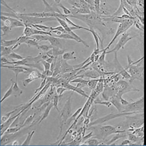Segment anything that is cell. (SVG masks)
I'll return each mask as SVG.
<instances>
[{
    "label": "cell",
    "mask_w": 146,
    "mask_h": 146,
    "mask_svg": "<svg viewBox=\"0 0 146 146\" xmlns=\"http://www.w3.org/2000/svg\"><path fill=\"white\" fill-rule=\"evenodd\" d=\"M35 133V130L32 131L31 132H29L28 133L26 139L21 145L23 146H29L30 143H31L32 138L33 136L34 135Z\"/></svg>",
    "instance_id": "cell-30"
},
{
    "label": "cell",
    "mask_w": 146,
    "mask_h": 146,
    "mask_svg": "<svg viewBox=\"0 0 146 146\" xmlns=\"http://www.w3.org/2000/svg\"><path fill=\"white\" fill-rule=\"evenodd\" d=\"M9 19L10 20V27L11 28V29H13L14 28L17 27H25V25L23 23V21L21 20L18 19L17 18H12L9 17Z\"/></svg>",
    "instance_id": "cell-18"
},
{
    "label": "cell",
    "mask_w": 146,
    "mask_h": 146,
    "mask_svg": "<svg viewBox=\"0 0 146 146\" xmlns=\"http://www.w3.org/2000/svg\"><path fill=\"white\" fill-rule=\"evenodd\" d=\"M113 22L119 23V26L117 28V31L115 32V35H114V37L112 38L109 44L107 47H106V50H107L110 48L111 46L113 44L114 41L117 39L119 36L123 34L124 33L126 32V31L133 26L134 24L135 21L131 19H119L117 17H115L113 20Z\"/></svg>",
    "instance_id": "cell-5"
},
{
    "label": "cell",
    "mask_w": 146,
    "mask_h": 146,
    "mask_svg": "<svg viewBox=\"0 0 146 146\" xmlns=\"http://www.w3.org/2000/svg\"><path fill=\"white\" fill-rule=\"evenodd\" d=\"M0 29H1V30L3 32V34L1 35V36L7 35L12 30L9 26H5V25L3 26H1Z\"/></svg>",
    "instance_id": "cell-41"
},
{
    "label": "cell",
    "mask_w": 146,
    "mask_h": 146,
    "mask_svg": "<svg viewBox=\"0 0 146 146\" xmlns=\"http://www.w3.org/2000/svg\"><path fill=\"white\" fill-rule=\"evenodd\" d=\"M30 27H32L36 29L40 30V31H45V32H50V29H51V27H48V26H46V25H41V24L33 25Z\"/></svg>",
    "instance_id": "cell-34"
},
{
    "label": "cell",
    "mask_w": 146,
    "mask_h": 146,
    "mask_svg": "<svg viewBox=\"0 0 146 146\" xmlns=\"http://www.w3.org/2000/svg\"><path fill=\"white\" fill-rule=\"evenodd\" d=\"M65 2L72 5L73 7L77 8H81L83 7L89 6V5L84 0H64Z\"/></svg>",
    "instance_id": "cell-17"
},
{
    "label": "cell",
    "mask_w": 146,
    "mask_h": 146,
    "mask_svg": "<svg viewBox=\"0 0 146 146\" xmlns=\"http://www.w3.org/2000/svg\"><path fill=\"white\" fill-rule=\"evenodd\" d=\"M13 46L11 47H5L1 45L0 49H1V56H7L13 52Z\"/></svg>",
    "instance_id": "cell-21"
},
{
    "label": "cell",
    "mask_w": 146,
    "mask_h": 146,
    "mask_svg": "<svg viewBox=\"0 0 146 146\" xmlns=\"http://www.w3.org/2000/svg\"><path fill=\"white\" fill-rule=\"evenodd\" d=\"M30 38V37H27L26 36L21 35L19 37V40L18 41V42H17V43L15 45L13 46V50H14L15 49H16L17 48H18V47L20 46L21 44H23V43H25V42H26L28 39H29Z\"/></svg>",
    "instance_id": "cell-35"
},
{
    "label": "cell",
    "mask_w": 146,
    "mask_h": 146,
    "mask_svg": "<svg viewBox=\"0 0 146 146\" xmlns=\"http://www.w3.org/2000/svg\"><path fill=\"white\" fill-rule=\"evenodd\" d=\"M57 5L58 7H60V8L62 9L64 15L68 16V15H70L71 14L72 12H71L70 9L67 8V7H66L61 3L57 4Z\"/></svg>",
    "instance_id": "cell-43"
},
{
    "label": "cell",
    "mask_w": 146,
    "mask_h": 146,
    "mask_svg": "<svg viewBox=\"0 0 146 146\" xmlns=\"http://www.w3.org/2000/svg\"><path fill=\"white\" fill-rule=\"evenodd\" d=\"M144 96L136 101L129 102L123 107L122 112H144Z\"/></svg>",
    "instance_id": "cell-9"
},
{
    "label": "cell",
    "mask_w": 146,
    "mask_h": 146,
    "mask_svg": "<svg viewBox=\"0 0 146 146\" xmlns=\"http://www.w3.org/2000/svg\"><path fill=\"white\" fill-rule=\"evenodd\" d=\"M56 88L55 86L51 84L50 88V90L48 91V92L42 98L37 100L38 102L36 101V102H35V104H33L31 107L32 109H38L42 105L52 101L53 96L56 93Z\"/></svg>",
    "instance_id": "cell-10"
},
{
    "label": "cell",
    "mask_w": 146,
    "mask_h": 146,
    "mask_svg": "<svg viewBox=\"0 0 146 146\" xmlns=\"http://www.w3.org/2000/svg\"><path fill=\"white\" fill-rule=\"evenodd\" d=\"M86 130H91L93 132V137L97 138L104 141L106 140L108 136L113 134H115L120 133H125L126 131L119 130L117 127L111 125H104L102 126L100 124L93 125L88 127L86 128Z\"/></svg>",
    "instance_id": "cell-4"
},
{
    "label": "cell",
    "mask_w": 146,
    "mask_h": 146,
    "mask_svg": "<svg viewBox=\"0 0 146 146\" xmlns=\"http://www.w3.org/2000/svg\"><path fill=\"white\" fill-rule=\"evenodd\" d=\"M101 0H95L94 7L96 13L100 15L101 13Z\"/></svg>",
    "instance_id": "cell-42"
},
{
    "label": "cell",
    "mask_w": 146,
    "mask_h": 146,
    "mask_svg": "<svg viewBox=\"0 0 146 146\" xmlns=\"http://www.w3.org/2000/svg\"><path fill=\"white\" fill-rule=\"evenodd\" d=\"M25 44H26L28 47H35L37 49H38V47L40 45L39 42L35 40V39L31 38V37L25 42Z\"/></svg>",
    "instance_id": "cell-32"
},
{
    "label": "cell",
    "mask_w": 146,
    "mask_h": 146,
    "mask_svg": "<svg viewBox=\"0 0 146 146\" xmlns=\"http://www.w3.org/2000/svg\"><path fill=\"white\" fill-rule=\"evenodd\" d=\"M74 51H72V52H67L64 53L62 55V58L63 60L65 61H68L70 60H76L77 57L75 56Z\"/></svg>",
    "instance_id": "cell-27"
},
{
    "label": "cell",
    "mask_w": 146,
    "mask_h": 146,
    "mask_svg": "<svg viewBox=\"0 0 146 146\" xmlns=\"http://www.w3.org/2000/svg\"><path fill=\"white\" fill-rule=\"evenodd\" d=\"M7 57L8 59H11L12 60H13V59L21 60H23V59L25 58L22 56L20 55V54H17L16 52H14V51H13L9 55L7 56Z\"/></svg>",
    "instance_id": "cell-38"
},
{
    "label": "cell",
    "mask_w": 146,
    "mask_h": 146,
    "mask_svg": "<svg viewBox=\"0 0 146 146\" xmlns=\"http://www.w3.org/2000/svg\"><path fill=\"white\" fill-rule=\"evenodd\" d=\"M72 13L70 15L74 14H88L91 12V10L90 9V5L87 7H83L81 8H77L75 7H72L70 9Z\"/></svg>",
    "instance_id": "cell-16"
},
{
    "label": "cell",
    "mask_w": 146,
    "mask_h": 146,
    "mask_svg": "<svg viewBox=\"0 0 146 146\" xmlns=\"http://www.w3.org/2000/svg\"><path fill=\"white\" fill-rule=\"evenodd\" d=\"M89 32L91 33L93 35V36L94 37V40L95 41V44H96V48L97 49H100V43L99 42H101V38L100 37L99 35L98 34L96 31H95V30L92 29H90L88 28V31Z\"/></svg>",
    "instance_id": "cell-23"
},
{
    "label": "cell",
    "mask_w": 146,
    "mask_h": 146,
    "mask_svg": "<svg viewBox=\"0 0 146 146\" xmlns=\"http://www.w3.org/2000/svg\"><path fill=\"white\" fill-rule=\"evenodd\" d=\"M126 1L129 5L131 6L133 5H135L136 3V0H126Z\"/></svg>",
    "instance_id": "cell-55"
},
{
    "label": "cell",
    "mask_w": 146,
    "mask_h": 146,
    "mask_svg": "<svg viewBox=\"0 0 146 146\" xmlns=\"http://www.w3.org/2000/svg\"><path fill=\"white\" fill-rule=\"evenodd\" d=\"M52 50L53 55L54 57H57L59 56L63 55L65 52V49H61L56 47H52Z\"/></svg>",
    "instance_id": "cell-37"
},
{
    "label": "cell",
    "mask_w": 146,
    "mask_h": 146,
    "mask_svg": "<svg viewBox=\"0 0 146 146\" xmlns=\"http://www.w3.org/2000/svg\"><path fill=\"white\" fill-rule=\"evenodd\" d=\"M133 38V37L130 36V34L127 32L124 33L121 35V36L119 39L118 42L112 50L110 51H107L106 54L110 53H114V57H117V52L121 49H124L125 45L131 39Z\"/></svg>",
    "instance_id": "cell-11"
},
{
    "label": "cell",
    "mask_w": 146,
    "mask_h": 146,
    "mask_svg": "<svg viewBox=\"0 0 146 146\" xmlns=\"http://www.w3.org/2000/svg\"><path fill=\"white\" fill-rule=\"evenodd\" d=\"M60 100V97H59V96L57 95V93H56V92L55 94H54V96H53V98H52V103H53L54 108L56 109V110L57 111V112H58L59 113L60 112L58 108V103Z\"/></svg>",
    "instance_id": "cell-31"
},
{
    "label": "cell",
    "mask_w": 146,
    "mask_h": 146,
    "mask_svg": "<svg viewBox=\"0 0 146 146\" xmlns=\"http://www.w3.org/2000/svg\"><path fill=\"white\" fill-rule=\"evenodd\" d=\"M54 30L60 31V32H61L63 33H67V31L65 30V29L61 25H59V26L55 27H51L50 31H54Z\"/></svg>",
    "instance_id": "cell-52"
},
{
    "label": "cell",
    "mask_w": 146,
    "mask_h": 146,
    "mask_svg": "<svg viewBox=\"0 0 146 146\" xmlns=\"http://www.w3.org/2000/svg\"><path fill=\"white\" fill-rule=\"evenodd\" d=\"M52 107H54V105H53V103H52V101H51V102L49 104V105L47 106V107L46 108V109L44 110V112L43 114H42L41 116H40V119L39 120V122L38 124L40 123L41 122L47 119L48 117L49 116L50 113V111L52 109Z\"/></svg>",
    "instance_id": "cell-20"
},
{
    "label": "cell",
    "mask_w": 146,
    "mask_h": 146,
    "mask_svg": "<svg viewBox=\"0 0 146 146\" xmlns=\"http://www.w3.org/2000/svg\"><path fill=\"white\" fill-rule=\"evenodd\" d=\"M52 49V47L51 45H48V44H43V45H39L38 49L42 50L44 52H46L49 50Z\"/></svg>",
    "instance_id": "cell-44"
},
{
    "label": "cell",
    "mask_w": 146,
    "mask_h": 146,
    "mask_svg": "<svg viewBox=\"0 0 146 146\" xmlns=\"http://www.w3.org/2000/svg\"><path fill=\"white\" fill-rule=\"evenodd\" d=\"M144 113L126 115L125 117V120L118 124L116 126L119 130L131 132L135 128L144 125Z\"/></svg>",
    "instance_id": "cell-2"
},
{
    "label": "cell",
    "mask_w": 146,
    "mask_h": 146,
    "mask_svg": "<svg viewBox=\"0 0 146 146\" xmlns=\"http://www.w3.org/2000/svg\"><path fill=\"white\" fill-rule=\"evenodd\" d=\"M0 60H1V64H4L5 63L9 61H8L9 59L6 56H1V59Z\"/></svg>",
    "instance_id": "cell-53"
},
{
    "label": "cell",
    "mask_w": 146,
    "mask_h": 146,
    "mask_svg": "<svg viewBox=\"0 0 146 146\" xmlns=\"http://www.w3.org/2000/svg\"><path fill=\"white\" fill-rule=\"evenodd\" d=\"M48 41L50 43V45L52 47L64 49L63 47V43H65V41H64V39L60 38L54 36H50Z\"/></svg>",
    "instance_id": "cell-14"
},
{
    "label": "cell",
    "mask_w": 146,
    "mask_h": 146,
    "mask_svg": "<svg viewBox=\"0 0 146 146\" xmlns=\"http://www.w3.org/2000/svg\"><path fill=\"white\" fill-rule=\"evenodd\" d=\"M100 78L99 79H94L93 80H89L88 82V87L91 90L95 89L97 85L98 82L99 81Z\"/></svg>",
    "instance_id": "cell-39"
},
{
    "label": "cell",
    "mask_w": 146,
    "mask_h": 146,
    "mask_svg": "<svg viewBox=\"0 0 146 146\" xmlns=\"http://www.w3.org/2000/svg\"><path fill=\"white\" fill-rule=\"evenodd\" d=\"M127 60L128 66L125 69L131 76L130 83H132L135 80H138L141 82L144 81V62H142V60H144V56L136 61H133L130 56L128 55Z\"/></svg>",
    "instance_id": "cell-3"
},
{
    "label": "cell",
    "mask_w": 146,
    "mask_h": 146,
    "mask_svg": "<svg viewBox=\"0 0 146 146\" xmlns=\"http://www.w3.org/2000/svg\"><path fill=\"white\" fill-rule=\"evenodd\" d=\"M49 35H35L31 36V38L35 39L37 42H40L43 41H48L49 38Z\"/></svg>",
    "instance_id": "cell-29"
},
{
    "label": "cell",
    "mask_w": 146,
    "mask_h": 146,
    "mask_svg": "<svg viewBox=\"0 0 146 146\" xmlns=\"http://www.w3.org/2000/svg\"><path fill=\"white\" fill-rule=\"evenodd\" d=\"M143 113L144 112H119L117 113H111V114H108V115H107L106 116L100 117V118L97 119L96 120L90 122V123L89 124V125H88V126L86 128H88V127L93 126V125L101 124L103 123H105V122L108 121L109 120H112V119H116L117 117H125L126 115H130L138 114V113Z\"/></svg>",
    "instance_id": "cell-7"
},
{
    "label": "cell",
    "mask_w": 146,
    "mask_h": 146,
    "mask_svg": "<svg viewBox=\"0 0 146 146\" xmlns=\"http://www.w3.org/2000/svg\"><path fill=\"white\" fill-rule=\"evenodd\" d=\"M41 64L43 65V66L44 67V70L46 71V70H50L51 64L47 62L46 61L44 60H42V61H41Z\"/></svg>",
    "instance_id": "cell-48"
},
{
    "label": "cell",
    "mask_w": 146,
    "mask_h": 146,
    "mask_svg": "<svg viewBox=\"0 0 146 146\" xmlns=\"http://www.w3.org/2000/svg\"><path fill=\"white\" fill-rule=\"evenodd\" d=\"M41 1L45 5V9L43 11L45 12H56V13H58L61 14H63L59 9L58 8V7L57 6L56 3H54V5H50L47 2L46 0H41Z\"/></svg>",
    "instance_id": "cell-15"
},
{
    "label": "cell",
    "mask_w": 146,
    "mask_h": 146,
    "mask_svg": "<svg viewBox=\"0 0 146 146\" xmlns=\"http://www.w3.org/2000/svg\"><path fill=\"white\" fill-rule=\"evenodd\" d=\"M36 113H35L34 114L32 115H30L24 121L23 123L22 124V125L21 126H20V128H21V129L25 128V127L28 126H30L31 127L33 125H34V124H36V122H35L34 121V119L35 117L36 116Z\"/></svg>",
    "instance_id": "cell-19"
},
{
    "label": "cell",
    "mask_w": 146,
    "mask_h": 146,
    "mask_svg": "<svg viewBox=\"0 0 146 146\" xmlns=\"http://www.w3.org/2000/svg\"><path fill=\"white\" fill-rule=\"evenodd\" d=\"M72 93L70 95V97L68 98L61 111L59 113V116L58 117L59 120V127H60V132L57 139L60 137L64 125H66L67 120L71 117L72 115V104H71V99Z\"/></svg>",
    "instance_id": "cell-6"
},
{
    "label": "cell",
    "mask_w": 146,
    "mask_h": 146,
    "mask_svg": "<svg viewBox=\"0 0 146 146\" xmlns=\"http://www.w3.org/2000/svg\"><path fill=\"white\" fill-rule=\"evenodd\" d=\"M94 104H101V105H104L107 107H110L112 106V103L110 102V101H99V99L95 100L94 101Z\"/></svg>",
    "instance_id": "cell-40"
},
{
    "label": "cell",
    "mask_w": 146,
    "mask_h": 146,
    "mask_svg": "<svg viewBox=\"0 0 146 146\" xmlns=\"http://www.w3.org/2000/svg\"><path fill=\"white\" fill-rule=\"evenodd\" d=\"M56 19L57 20V21L60 23V25L63 27L65 29V30L67 31V33L69 31H72L70 28V26H68V25L67 23V22L65 21V20L61 19L58 17H56Z\"/></svg>",
    "instance_id": "cell-33"
},
{
    "label": "cell",
    "mask_w": 146,
    "mask_h": 146,
    "mask_svg": "<svg viewBox=\"0 0 146 146\" xmlns=\"http://www.w3.org/2000/svg\"><path fill=\"white\" fill-rule=\"evenodd\" d=\"M19 40V37L16 38L15 39L9 40H1V45L5 47L14 46L17 43Z\"/></svg>",
    "instance_id": "cell-22"
},
{
    "label": "cell",
    "mask_w": 146,
    "mask_h": 146,
    "mask_svg": "<svg viewBox=\"0 0 146 146\" xmlns=\"http://www.w3.org/2000/svg\"><path fill=\"white\" fill-rule=\"evenodd\" d=\"M61 1H62V0H54V3H56V5L58 4V3H60L61 2Z\"/></svg>",
    "instance_id": "cell-57"
},
{
    "label": "cell",
    "mask_w": 146,
    "mask_h": 146,
    "mask_svg": "<svg viewBox=\"0 0 146 146\" xmlns=\"http://www.w3.org/2000/svg\"><path fill=\"white\" fill-rule=\"evenodd\" d=\"M23 93V91L18 86L17 82H14L13 86V93L12 95L15 97H20Z\"/></svg>",
    "instance_id": "cell-25"
},
{
    "label": "cell",
    "mask_w": 146,
    "mask_h": 146,
    "mask_svg": "<svg viewBox=\"0 0 146 146\" xmlns=\"http://www.w3.org/2000/svg\"><path fill=\"white\" fill-rule=\"evenodd\" d=\"M67 90H68V89L66 88H64V87H63V86H59L56 89V93L60 97H62L64 92L66 91H67Z\"/></svg>",
    "instance_id": "cell-47"
},
{
    "label": "cell",
    "mask_w": 146,
    "mask_h": 146,
    "mask_svg": "<svg viewBox=\"0 0 146 146\" xmlns=\"http://www.w3.org/2000/svg\"><path fill=\"white\" fill-rule=\"evenodd\" d=\"M21 130L20 126H14L13 127H9L6 131L5 133H17Z\"/></svg>",
    "instance_id": "cell-45"
},
{
    "label": "cell",
    "mask_w": 146,
    "mask_h": 146,
    "mask_svg": "<svg viewBox=\"0 0 146 146\" xmlns=\"http://www.w3.org/2000/svg\"><path fill=\"white\" fill-rule=\"evenodd\" d=\"M68 17L75 18L81 21L89 26L90 29H97L100 32L102 37L101 38V47L103 48V41L106 36L112 34L114 32L112 28H107V25L103 20L101 15L98 14L96 12L91 11L88 14H74L67 16Z\"/></svg>",
    "instance_id": "cell-1"
},
{
    "label": "cell",
    "mask_w": 146,
    "mask_h": 146,
    "mask_svg": "<svg viewBox=\"0 0 146 146\" xmlns=\"http://www.w3.org/2000/svg\"><path fill=\"white\" fill-rule=\"evenodd\" d=\"M131 133L139 138L144 137V125L142 126L137 128H135L133 131H131Z\"/></svg>",
    "instance_id": "cell-24"
},
{
    "label": "cell",
    "mask_w": 146,
    "mask_h": 146,
    "mask_svg": "<svg viewBox=\"0 0 146 146\" xmlns=\"http://www.w3.org/2000/svg\"><path fill=\"white\" fill-rule=\"evenodd\" d=\"M0 3H1V5H3V7H6V8H7L9 10H10L11 12H14V13H16L17 11L14 10L13 8H12L11 7H9V6L7 5V2H5V0H0Z\"/></svg>",
    "instance_id": "cell-49"
},
{
    "label": "cell",
    "mask_w": 146,
    "mask_h": 146,
    "mask_svg": "<svg viewBox=\"0 0 146 146\" xmlns=\"http://www.w3.org/2000/svg\"><path fill=\"white\" fill-rule=\"evenodd\" d=\"M54 36L56 37H59L60 38H62V39H70V40H73L76 41L78 43H79L78 41V40L75 38L74 37H73V36H72V35L69 34L68 33H62L59 36H56L54 35Z\"/></svg>",
    "instance_id": "cell-36"
},
{
    "label": "cell",
    "mask_w": 146,
    "mask_h": 146,
    "mask_svg": "<svg viewBox=\"0 0 146 146\" xmlns=\"http://www.w3.org/2000/svg\"><path fill=\"white\" fill-rule=\"evenodd\" d=\"M11 81L12 84H11V86H10V88H9V89L5 93V95H3V98L1 100V103H2L5 100L7 99L8 97H9L11 95H12V93H13V84H14V81H13V79L11 80Z\"/></svg>",
    "instance_id": "cell-28"
},
{
    "label": "cell",
    "mask_w": 146,
    "mask_h": 146,
    "mask_svg": "<svg viewBox=\"0 0 146 146\" xmlns=\"http://www.w3.org/2000/svg\"><path fill=\"white\" fill-rule=\"evenodd\" d=\"M19 131L14 133H4L1 136V146H5L16 139L19 135Z\"/></svg>",
    "instance_id": "cell-13"
},
{
    "label": "cell",
    "mask_w": 146,
    "mask_h": 146,
    "mask_svg": "<svg viewBox=\"0 0 146 146\" xmlns=\"http://www.w3.org/2000/svg\"><path fill=\"white\" fill-rule=\"evenodd\" d=\"M130 143V140L127 139L122 141L121 143H120V144L119 145V146H129Z\"/></svg>",
    "instance_id": "cell-54"
},
{
    "label": "cell",
    "mask_w": 146,
    "mask_h": 146,
    "mask_svg": "<svg viewBox=\"0 0 146 146\" xmlns=\"http://www.w3.org/2000/svg\"><path fill=\"white\" fill-rule=\"evenodd\" d=\"M131 83H128L127 82L120 80L115 83V84L113 86L117 90V93L116 96L118 97H122L124 94L131 91H139V89H135L131 86Z\"/></svg>",
    "instance_id": "cell-8"
},
{
    "label": "cell",
    "mask_w": 146,
    "mask_h": 146,
    "mask_svg": "<svg viewBox=\"0 0 146 146\" xmlns=\"http://www.w3.org/2000/svg\"><path fill=\"white\" fill-rule=\"evenodd\" d=\"M102 141H103L102 140L99 139L97 138L93 137L88 139L87 141L84 142V143H85L87 146H99V145L102 142Z\"/></svg>",
    "instance_id": "cell-26"
},
{
    "label": "cell",
    "mask_w": 146,
    "mask_h": 146,
    "mask_svg": "<svg viewBox=\"0 0 146 146\" xmlns=\"http://www.w3.org/2000/svg\"><path fill=\"white\" fill-rule=\"evenodd\" d=\"M46 81H47V77L44 78V79H42L40 86L35 90L34 92L35 94H38V93L40 92L45 87L46 84V83H47Z\"/></svg>",
    "instance_id": "cell-46"
},
{
    "label": "cell",
    "mask_w": 146,
    "mask_h": 146,
    "mask_svg": "<svg viewBox=\"0 0 146 146\" xmlns=\"http://www.w3.org/2000/svg\"><path fill=\"white\" fill-rule=\"evenodd\" d=\"M27 108H28L25 107L24 109H23L20 112H19L18 114H16V115L13 116V117H10L5 122L1 124V129H0V130H1V136H2L4 133H5L6 131L9 127L11 126L12 124L15 121L16 119L20 115H21Z\"/></svg>",
    "instance_id": "cell-12"
},
{
    "label": "cell",
    "mask_w": 146,
    "mask_h": 146,
    "mask_svg": "<svg viewBox=\"0 0 146 146\" xmlns=\"http://www.w3.org/2000/svg\"><path fill=\"white\" fill-rule=\"evenodd\" d=\"M35 79H33V78H31V77H28V78H26L23 81V86L25 87H26L27 86L28 84H30L31 82H32L33 81H35Z\"/></svg>",
    "instance_id": "cell-51"
},
{
    "label": "cell",
    "mask_w": 146,
    "mask_h": 146,
    "mask_svg": "<svg viewBox=\"0 0 146 146\" xmlns=\"http://www.w3.org/2000/svg\"><path fill=\"white\" fill-rule=\"evenodd\" d=\"M93 136V132L91 131V132H90L88 135L82 136V141L81 144L84 143V142L87 141L88 139L92 137Z\"/></svg>",
    "instance_id": "cell-50"
},
{
    "label": "cell",
    "mask_w": 146,
    "mask_h": 146,
    "mask_svg": "<svg viewBox=\"0 0 146 146\" xmlns=\"http://www.w3.org/2000/svg\"><path fill=\"white\" fill-rule=\"evenodd\" d=\"M12 146H19V143L17 140H15L14 141H13L12 144Z\"/></svg>",
    "instance_id": "cell-56"
}]
</instances>
